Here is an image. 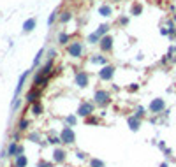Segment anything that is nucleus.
Wrapping results in <instances>:
<instances>
[{
    "instance_id": "obj_24",
    "label": "nucleus",
    "mask_w": 176,
    "mask_h": 167,
    "mask_svg": "<svg viewBox=\"0 0 176 167\" xmlns=\"http://www.w3.org/2000/svg\"><path fill=\"white\" fill-rule=\"evenodd\" d=\"M27 127H28V121H27V120H21L18 128H20V130H27Z\"/></svg>"
},
{
    "instance_id": "obj_23",
    "label": "nucleus",
    "mask_w": 176,
    "mask_h": 167,
    "mask_svg": "<svg viewBox=\"0 0 176 167\" xmlns=\"http://www.w3.org/2000/svg\"><path fill=\"white\" fill-rule=\"evenodd\" d=\"M107 28H109L107 25H102V27H100V28L97 30V34L100 35V37H104V35H106V32H107Z\"/></svg>"
},
{
    "instance_id": "obj_31",
    "label": "nucleus",
    "mask_w": 176,
    "mask_h": 167,
    "mask_svg": "<svg viewBox=\"0 0 176 167\" xmlns=\"http://www.w3.org/2000/svg\"><path fill=\"white\" fill-rule=\"evenodd\" d=\"M86 121H88V123H97V120H95V118H88Z\"/></svg>"
},
{
    "instance_id": "obj_29",
    "label": "nucleus",
    "mask_w": 176,
    "mask_h": 167,
    "mask_svg": "<svg viewBox=\"0 0 176 167\" xmlns=\"http://www.w3.org/2000/svg\"><path fill=\"white\" fill-rule=\"evenodd\" d=\"M120 23H122V25H127V23H129V18H122V20H120Z\"/></svg>"
},
{
    "instance_id": "obj_21",
    "label": "nucleus",
    "mask_w": 176,
    "mask_h": 167,
    "mask_svg": "<svg viewBox=\"0 0 176 167\" xmlns=\"http://www.w3.org/2000/svg\"><path fill=\"white\" fill-rule=\"evenodd\" d=\"M92 62H93V63H106L107 60H106V56L97 55V56H93V58H92Z\"/></svg>"
},
{
    "instance_id": "obj_26",
    "label": "nucleus",
    "mask_w": 176,
    "mask_h": 167,
    "mask_svg": "<svg viewBox=\"0 0 176 167\" xmlns=\"http://www.w3.org/2000/svg\"><path fill=\"white\" fill-rule=\"evenodd\" d=\"M42 55H44V49H41V51L37 53V56H35V62H34V63H39V60L42 58Z\"/></svg>"
},
{
    "instance_id": "obj_10",
    "label": "nucleus",
    "mask_w": 176,
    "mask_h": 167,
    "mask_svg": "<svg viewBox=\"0 0 176 167\" xmlns=\"http://www.w3.org/2000/svg\"><path fill=\"white\" fill-rule=\"evenodd\" d=\"M39 95H41V91L37 90V86H34V88L27 93V100L28 102H35V100L39 98Z\"/></svg>"
},
{
    "instance_id": "obj_25",
    "label": "nucleus",
    "mask_w": 176,
    "mask_h": 167,
    "mask_svg": "<svg viewBox=\"0 0 176 167\" xmlns=\"http://www.w3.org/2000/svg\"><path fill=\"white\" fill-rule=\"evenodd\" d=\"M56 14H58V13H56V11H55V13H53V14H51V16H49V20H48V25H53V21L56 20Z\"/></svg>"
},
{
    "instance_id": "obj_9",
    "label": "nucleus",
    "mask_w": 176,
    "mask_h": 167,
    "mask_svg": "<svg viewBox=\"0 0 176 167\" xmlns=\"http://www.w3.org/2000/svg\"><path fill=\"white\" fill-rule=\"evenodd\" d=\"M7 151H9V155H13V157H18V155L23 153V148L18 146L16 143H11V144H9V150H7Z\"/></svg>"
},
{
    "instance_id": "obj_13",
    "label": "nucleus",
    "mask_w": 176,
    "mask_h": 167,
    "mask_svg": "<svg viewBox=\"0 0 176 167\" xmlns=\"http://www.w3.org/2000/svg\"><path fill=\"white\" fill-rule=\"evenodd\" d=\"M16 167H27V157L23 153L16 157Z\"/></svg>"
},
{
    "instance_id": "obj_15",
    "label": "nucleus",
    "mask_w": 176,
    "mask_h": 167,
    "mask_svg": "<svg viewBox=\"0 0 176 167\" xmlns=\"http://www.w3.org/2000/svg\"><path fill=\"white\" fill-rule=\"evenodd\" d=\"M53 158H55V162H63V158H65V153H63L62 150H55Z\"/></svg>"
},
{
    "instance_id": "obj_18",
    "label": "nucleus",
    "mask_w": 176,
    "mask_h": 167,
    "mask_svg": "<svg viewBox=\"0 0 176 167\" xmlns=\"http://www.w3.org/2000/svg\"><path fill=\"white\" fill-rule=\"evenodd\" d=\"M32 111H34V114H41L42 113V106L39 104V100H35L34 104H32Z\"/></svg>"
},
{
    "instance_id": "obj_17",
    "label": "nucleus",
    "mask_w": 176,
    "mask_h": 167,
    "mask_svg": "<svg viewBox=\"0 0 176 167\" xmlns=\"http://www.w3.org/2000/svg\"><path fill=\"white\" fill-rule=\"evenodd\" d=\"M99 13L102 14V16H111V7L109 6H100L99 7Z\"/></svg>"
},
{
    "instance_id": "obj_2",
    "label": "nucleus",
    "mask_w": 176,
    "mask_h": 167,
    "mask_svg": "<svg viewBox=\"0 0 176 167\" xmlns=\"http://www.w3.org/2000/svg\"><path fill=\"white\" fill-rule=\"evenodd\" d=\"M99 46H100V51H102V53H109V51L113 49V37H111V35H104V37H100Z\"/></svg>"
},
{
    "instance_id": "obj_5",
    "label": "nucleus",
    "mask_w": 176,
    "mask_h": 167,
    "mask_svg": "<svg viewBox=\"0 0 176 167\" xmlns=\"http://www.w3.org/2000/svg\"><path fill=\"white\" fill-rule=\"evenodd\" d=\"M164 109H166L164 98H153V100H152V104H150V111L152 113H162Z\"/></svg>"
},
{
    "instance_id": "obj_22",
    "label": "nucleus",
    "mask_w": 176,
    "mask_h": 167,
    "mask_svg": "<svg viewBox=\"0 0 176 167\" xmlns=\"http://www.w3.org/2000/svg\"><path fill=\"white\" fill-rule=\"evenodd\" d=\"M27 76H28V72L25 70V74H21V77H20V83H18V88H16V91H18V93L21 91V86H23V83H25V77H27Z\"/></svg>"
},
{
    "instance_id": "obj_12",
    "label": "nucleus",
    "mask_w": 176,
    "mask_h": 167,
    "mask_svg": "<svg viewBox=\"0 0 176 167\" xmlns=\"http://www.w3.org/2000/svg\"><path fill=\"white\" fill-rule=\"evenodd\" d=\"M34 27H35V18H30V20L25 21L23 30H25V32H32V30H34Z\"/></svg>"
},
{
    "instance_id": "obj_16",
    "label": "nucleus",
    "mask_w": 176,
    "mask_h": 167,
    "mask_svg": "<svg viewBox=\"0 0 176 167\" xmlns=\"http://www.w3.org/2000/svg\"><path fill=\"white\" fill-rule=\"evenodd\" d=\"M99 41H100V35H99L97 32H93V34L88 35V42H92V44H99Z\"/></svg>"
},
{
    "instance_id": "obj_4",
    "label": "nucleus",
    "mask_w": 176,
    "mask_h": 167,
    "mask_svg": "<svg viewBox=\"0 0 176 167\" xmlns=\"http://www.w3.org/2000/svg\"><path fill=\"white\" fill-rule=\"evenodd\" d=\"M109 98H111V95H109V91H106V90H97L95 91V102L100 106H104L109 102Z\"/></svg>"
},
{
    "instance_id": "obj_32",
    "label": "nucleus",
    "mask_w": 176,
    "mask_h": 167,
    "mask_svg": "<svg viewBox=\"0 0 176 167\" xmlns=\"http://www.w3.org/2000/svg\"><path fill=\"white\" fill-rule=\"evenodd\" d=\"M113 2H120V0H113Z\"/></svg>"
},
{
    "instance_id": "obj_28",
    "label": "nucleus",
    "mask_w": 176,
    "mask_h": 167,
    "mask_svg": "<svg viewBox=\"0 0 176 167\" xmlns=\"http://www.w3.org/2000/svg\"><path fill=\"white\" fill-rule=\"evenodd\" d=\"M67 121H69L70 125H74V123H76V118H74V116H69V118H67Z\"/></svg>"
},
{
    "instance_id": "obj_19",
    "label": "nucleus",
    "mask_w": 176,
    "mask_h": 167,
    "mask_svg": "<svg viewBox=\"0 0 176 167\" xmlns=\"http://www.w3.org/2000/svg\"><path fill=\"white\" fill-rule=\"evenodd\" d=\"M141 13H143V6H141V4H134L132 6V14L134 16H139Z\"/></svg>"
},
{
    "instance_id": "obj_27",
    "label": "nucleus",
    "mask_w": 176,
    "mask_h": 167,
    "mask_svg": "<svg viewBox=\"0 0 176 167\" xmlns=\"http://www.w3.org/2000/svg\"><path fill=\"white\" fill-rule=\"evenodd\" d=\"M143 114H144V109H143V107H137V111H136V116L139 118V116H143Z\"/></svg>"
},
{
    "instance_id": "obj_30",
    "label": "nucleus",
    "mask_w": 176,
    "mask_h": 167,
    "mask_svg": "<svg viewBox=\"0 0 176 167\" xmlns=\"http://www.w3.org/2000/svg\"><path fill=\"white\" fill-rule=\"evenodd\" d=\"M129 90H130V91H136V90H137V84H132V86H130Z\"/></svg>"
},
{
    "instance_id": "obj_7",
    "label": "nucleus",
    "mask_w": 176,
    "mask_h": 167,
    "mask_svg": "<svg viewBox=\"0 0 176 167\" xmlns=\"http://www.w3.org/2000/svg\"><path fill=\"white\" fill-rule=\"evenodd\" d=\"M92 111H93V104L83 102V104L79 106V109H77V114H81V116H90Z\"/></svg>"
},
{
    "instance_id": "obj_20",
    "label": "nucleus",
    "mask_w": 176,
    "mask_h": 167,
    "mask_svg": "<svg viewBox=\"0 0 176 167\" xmlns=\"http://www.w3.org/2000/svg\"><path fill=\"white\" fill-rule=\"evenodd\" d=\"M70 18H72V14H70L69 11H65V13H63L62 16H60V23H67V21L70 20Z\"/></svg>"
},
{
    "instance_id": "obj_6",
    "label": "nucleus",
    "mask_w": 176,
    "mask_h": 167,
    "mask_svg": "<svg viewBox=\"0 0 176 167\" xmlns=\"http://www.w3.org/2000/svg\"><path fill=\"white\" fill-rule=\"evenodd\" d=\"M60 139H62L63 143H67V144H72V143H74L76 137H74V132H72V128H70V127H65V128L62 130Z\"/></svg>"
},
{
    "instance_id": "obj_1",
    "label": "nucleus",
    "mask_w": 176,
    "mask_h": 167,
    "mask_svg": "<svg viewBox=\"0 0 176 167\" xmlns=\"http://www.w3.org/2000/svg\"><path fill=\"white\" fill-rule=\"evenodd\" d=\"M67 53H69L72 58H79V56L83 55V44H81L79 41L70 42L69 46H67Z\"/></svg>"
},
{
    "instance_id": "obj_14",
    "label": "nucleus",
    "mask_w": 176,
    "mask_h": 167,
    "mask_svg": "<svg viewBox=\"0 0 176 167\" xmlns=\"http://www.w3.org/2000/svg\"><path fill=\"white\" fill-rule=\"evenodd\" d=\"M70 41V35L69 34H65V32H62V34L58 35V44H62V46H65L67 42Z\"/></svg>"
},
{
    "instance_id": "obj_3",
    "label": "nucleus",
    "mask_w": 176,
    "mask_h": 167,
    "mask_svg": "<svg viewBox=\"0 0 176 167\" xmlns=\"http://www.w3.org/2000/svg\"><path fill=\"white\" fill-rule=\"evenodd\" d=\"M113 76H114V67H113V65H104V67L100 69V72H99V77H100L102 81H109Z\"/></svg>"
},
{
    "instance_id": "obj_8",
    "label": "nucleus",
    "mask_w": 176,
    "mask_h": 167,
    "mask_svg": "<svg viewBox=\"0 0 176 167\" xmlns=\"http://www.w3.org/2000/svg\"><path fill=\"white\" fill-rule=\"evenodd\" d=\"M76 84L81 86V88H84V86L88 84V74H86V72H77L76 74Z\"/></svg>"
},
{
    "instance_id": "obj_11",
    "label": "nucleus",
    "mask_w": 176,
    "mask_h": 167,
    "mask_svg": "<svg viewBox=\"0 0 176 167\" xmlns=\"http://www.w3.org/2000/svg\"><path fill=\"white\" fill-rule=\"evenodd\" d=\"M139 125H141V121H139V118H137V116H130V118H129V127H130L132 130H137V128H139Z\"/></svg>"
}]
</instances>
